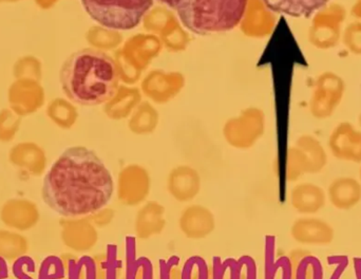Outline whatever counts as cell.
Masks as SVG:
<instances>
[{
    "mask_svg": "<svg viewBox=\"0 0 361 279\" xmlns=\"http://www.w3.org/2000/svg\"><path fill=\"white\" fill-rule=\"evenodd\" d=\"M114 177L101 158L84 146L66 149L42 184L44 203L63 217L89 216L114 196Z\"/></svg>",
    "mask_w": 361,
    "mask_h": 279,
    "instance_id": "6da1fadb",
    "label": "cell"
},
{
    "mask_svg": "<svg viewBox=\"0 0 361 279\" xmlns=\"http://www.w3.org/2000/svg\"><path fill=\"white\" fill-rule=\"evenodd\" d=\"M59 80L63 93L74 103L101 105L114 97L118 90V68L106 53L82 49L66 59Z\"/></svg>",
    "mask_w": 361,
    "mask_h": 279,
    "instance_id": "7a4b0ae2",
    "label": "cell"
},
{
    "mask_svg": "<svg viewBox=\"0 0 361 279\" xmlns=\"http://www.w3.org/2000/svg\"><path fill=\"white\" fill-rule=\"evenodd\" d=\"M248 0H188L178 8L182 25L197 35L226 32L237 27Z\"/></svg>",
    "mask_w": 361,
    "mask_h": 279,
    "instance_id": "3957f363",
    "label": "cell"
},
{
    "mask_svg": "<svg viewBox=\"0 0 361 279\" xmlns=\"http://www.w3.org/2000/svg\"><path fill=\"white\" fill-rule=\"evenodd\" d=\"M89 16L107 29L127 31L137 28L154 0H80Z\"/></svg>",
    "mask_w": 361,
    "mask_h": 279,
    "instance_id": "277c9868",
    "label": "cell"
},
{
    "mask_svg": "<svg viewBox=\"0 0 361 279\" xmlns=\"http://www.w3.org/2000/svg\"><path fill=\"white\" fill-rule=\"evenodd\" d=\"M152 189L149 172L139 165H129L121 170L116 181L118 201L126 206H137L146 201Z\"/></svg>",
    "mask_w": 361,
    "mask_h": 279,
    "instance_id": "5b68a950",
    "label": "cell"
},
{
    "mask_svg": "<svg viewBox=\"0 0 361 279\" xmlns=\"http://www.w3.org/2000/svg\"><path fill=\"white\" fill-rule=\"evenodd\" d=\"M179 227L188 239H204L216 229V218L209 208L201 204H192L180 213Z\"/></svg>",
    "mask_w": 361,
    "mask_h": 279,
    "instance_id": "8992f818",
    "label": "cell"
},
{
    "mask_svg": "<svg viewBox=\"0 0 361 279\" xmlns=\"http://www.w3.org/2000/svg\"><path fill=\"white\" fill-rule=\"evenodd\" d=\"M61 239L74 252L92 250L99 242L97 227L88 218L73 219L61 222Z\"/></svg>",
    "mask_w": 361,
    "mask_h": 279,
    "instance_id": "52a82bcc",
    "label": "cell"
},
{
    "mask_svg": "<svg viewBox=\"0 0 361 279\" xmlns=\"http://www.w3.org/2000/svg\"><path fill=\"white\" fill-rule=\"evenodd\" d=\"M40 215L34 202L27 199H11L4 202L0 210V219L8 229L16 231H29L33 229Z\"/></svg>",
    "mask_w": 361,
    "mask_h": 279,
    "instance_id": "ba28073f",
    "label": "cell"
},
{
    "mask_svg": "<svg viewBox=\"0 0 361 279\" xmlns=\"http://www.w3.org/2000/svg\"><path fill=\"white\" fill-rule=\"evenodd\" d=\"M290 235L295 242L310 246H326L334 240L332 225L319 218H299L290 227Z\"/></svg>",
    "mask_w": 361,
    "mask_h": 279,
    "instance_id": "9c48e42d",
    "label": "cell"
},
{
    "mask_svg": "<svg viewBox=\"0 0 361 279\" xmlns=\"http://www.w3.org/2000/svg\"><path fill=\"white\" fill-rule=\"evenodd\" d=\"M167 191L179 202H190L201 191V176L190 166H178L167 177Z\"/></svg>",
    "mask_w": 361,
    "mask_h": 279,
    "instance_id": "30bf717a",
    "label": "cell"
},
{
    "mask_svg": "<svg viewBox=\"0 0 361 279\" xmlns=\"http://www.w3.org/2000/svg\"><path fill=\"white\" fill-rule=\"evenodd\" d=\"M166 208L158 201H148L137 210L135 219L137 238L147 240L160 235L166 227Z\"/></svg>",
    "mask_w": 361,
    "mask_h": 279,
    "instance_id": "8fae6325",
    "label": "cell"
},
{
    "mask_svg": "<svg viewBox=\"0 0 361 279\" xmlns=\"http://www.w3.org/2000/svg\"><path fill=\"white\" fill-rule=\"evenodd\" d=\"M326 202L324 189L314 183H299L290 191V203L300 214H316L324 208Z\"/></svg>",
    "mask_w": 361,
    "mask_h": 279,
    "instance_id": "7c38bea8",
    "label": "cell"
},
{
    "mask_svg": "<svg viewBox=\"0 0 361 279\" xmlns=\"http://www.w3.org/2000/svg\"><path fill=\"white\" fill-rule=\"evenodd\" d=\"M329 199L338 210L355 208L361 201V184L352 177L335 179L329 186Z\"/></svg>",
    "mask_w": 361,
    "mask_h": 279,
    "instance_id": "4fadbf2b",
    "label": "cell"
},
{
    "mask_svg": "<svg viewBox=\"0 0 361 279\" xmlns=\"http://www.w3.org/2000/svg\"><path fill=\"white\" fill-rule=\"evenodd\" d=\"M269 10L295 18H310L330 0H263Z\"/></svg>",
    "mask_w": 361,
    "mask_h": 279,
    "instance_id": "5bb4252c",
    "label": "cell"
},
{
    "mask_svg": "<svg viewBox=\"0 0 361 279\" xmlns=\"http://www.w3.org/2000/svg\"><path fill=\"white\" fill-rule=\"evenodd\" d=\"M11 161L36 177L40 176L46 168V158L35 147L19 146L13 149Z\"/></svg>",
    "mask_w": 361,
    "mask_h": 279,
    "instance_id": "9a60e30c",
    "label": "cell"
},
{
    "mask_svg": "<svg viewBox=\"0 0 361 279\" xmlns=\"http://www.w3.org/2000/svg\"><path fill=\"white\" fill-rule=\"evenodd\" d=\"M29 244L25 236L15 232L0 230V257L15 261L27 254Z\"/></svg>",
    "mask_w": 361,
    "mask_h": 279,
    "instance_id": "2e32d148",
    "label": "cell"
},
{
    "mask_svg": "<svg viewBox=\"0 0 361 279\" xmlns=\"http://www.w3.org/2000/svg\"><path fill=\"white\" fill-rule=\"evenodd\" d=\"M180 279H214V271L205 259L192 256L183 265Z\"/></svg>",
    "mask_w": 361,
    "mask_h": 279,
    "instance_id": "e0dca14e",
    "label": "cell"
},
{
    "mask_svg": "<svg viewBox=\"0 0 361 279\" xmlns=\"http://www.w3.org/2000/svg\"><path fill=\"white\" fill-rule=\"evenodd\" d=\"M125 279H154V268L147 259H133L127 265Z\"/></svg>",
    "mask_w": 361,
    "mask_h": 279,
    "instance_id": "ac0fdd59",
    "label": "cell"
},
{
    "mask_svg": "<svg viewBox=\"0 0 361 279\" xmlns=\"http://www.w3.org/2000/svg\"><path fill=\"white\" fill-rule=\"evenodd\" d=\"M245 259V257H244ZM244 259L238 261L237 263L231 261V272L224 271L223 279H252V272H248L252 267V263H250V259H248L247 263L244 261Z\"/></svg>",
    "mask_w": 361,
    "mask_h": 279,
    "instance_id": "d6986e66",
    "label": "cell"
},
{
    "mask_svg": "<svg viewBox=\"0 0 361 279\" xmlns=\"http://www.w3.org/2000/svg\"><path fill=\"white\" fill-rule=\"evenodd\" d=\"M159 279H180V268L177 259L161 261Z\"/></svg>",
    "mask_w": 361,
    "mask_h": 279,
    "instance_id": "ffe728a7",
    "label": "cell"
},
{
    "mask_svg": "<svg viewBox=\"0 0 361 279\" xmlns=\"http://www.w3.org/2000/svg\"><path fill=\"white\" fill-rule=\"evenodd\" d=\"M87 218L95 225V227H106L110 225L114 218V210L111 208H102L94 214L89 215Z\"/></svg>",
    "mask_w": 361,
    "mask_h": 279,
    "instance_id": "44dd1931",
    "label": "cell"
},
{
    "mask_svg": "<svg viewBox=\"0 0 361 279\" xmlns=\"http://www.w3.org/2000/svg\"><path fill=\"white\" fill-rule=\"evenodd\" d=\"M161 4H165V6H169V8H173V10H178L180 6L185 4V2L188 1V0H158Z\"/></svg>",
    "mask_w": 361,
    "mask_h": 279,
    "instance_id": "7402d4cb",
    "label": "cell"
},
{
    "mask_svg": "<svg viewBox=\"0 0 361 279\" xmlns=\"http://www.w3.org/2000/svg\"><path fill=\"white\" fill-rule=\"evenodd\" d=\"M360 181H361V170H360Z\"/></svg>",
    "mask_w": 361,
    "mask_h": 279,
    "instance_id": "603a6c76",
    "label": "cell"
}]
</instances>
